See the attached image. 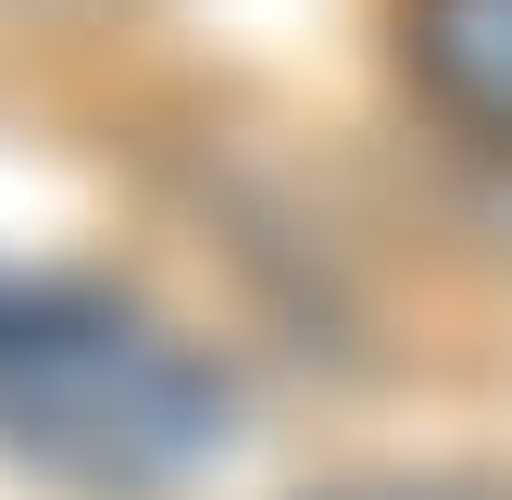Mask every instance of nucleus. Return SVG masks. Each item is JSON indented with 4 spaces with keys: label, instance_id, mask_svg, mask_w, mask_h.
I'll list each match as a JSON object with an SVG mask.
<instances>
[{
    "label": "nucleus",
    "instance_id": "f257e3e1",
    "mask_svg": "<svg viewBox=\"0 0 512 500\" xmlns=\"http://www.w3.org/2000/svg\"><path fill=\"white\" fill-rule=\"evenodd\" d=\"M238 425V375L138 288L0 263V450L75 500H163Z\"/></svg>",
    "mask_w": 512,
    "mask_h": 500
},
{
    "label": "nucleus",
    "instance_id": "7ed1b4c3",
    "mask_svg": "<svg viewBox=\"0 0 512 500\" xmlns=\"http://www.w3.org/2000/svg\"><path fill=\"white\" fill-rule=\"evenodd\" d=\"M313 500H512L500 475H350V488H313Z\"/></svg>",
    "mask_w": 512,
    "mask_h": 500
},
{
    "label": "nucleus",
    "instance_id": "f03ea898",
    "mask_svg": "<svg viewBox=\"0 0 512 500\" xmlns=\"http://www.w3.org/2000/svg\"><path fill=\"white\" fill-rule=\"evenodd\" d=\"M400 75L450 138L512 163V0H400Z\"/></svg>",
    "mask_w": 512,
    "mask_h": 500
}]
</instances>
